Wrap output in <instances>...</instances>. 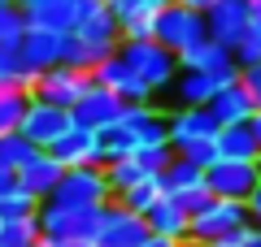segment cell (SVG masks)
<instances>
[{
  "label": "cell",
  "mask_w": 261,
  "mask_h": 247,
  "mask_svg": "<svg viewBox=\"0 0 261 247\" xmlns=\"http://www.w3.org/2000/svg\"><path fill=\"white\" fill-rule=\"evenodd\" d=\"M140 247H187V238H170V234H148Z\"/></svg>",
  "instance_id": "obj_40"
},
{
  "label": "cell",
  "mask_w": 261,
  "mask_h": 247,
  "mask_svg": "<svg viewBox=\"0 0 261 247\" xmlns=\"http://www.w3.org/2000/svg\"><path fill=\"white\" fill-rule=\"evenodd\" d=\"M257 182H261V161H218L205 169V187L218 200H244L248 204Z\"/></svg>",
  "instance_id": "obj_9"
},
{
  "label": "cell",
  "mask_w": 261,
  "mask_h": 247,
  "mask_svg": "<svg viewBox=\"0 0 261 247\" xmlns=\"http://www.w3.org/2000/svg\"><path fill=\"white\" fill-rule=\"evenodd\" d=\"M248 130H252V139H257V152H261V109L248 117Z\"/></svg>",
  "instance_id": "obj_44"
},
{
  "label": "cell",
  "mask_w": 261,
  "mask_h": 247,
  "mask_svg": "<svg viewBox=\"0 0 261 247\" xmlns=\"http://www.w3.org/2000/svg\"><path fill=\"white\" fill-rule=\"evenodd\" d=\"M187 247H196V243H187Z\"/></svg>",
  "instance_id": "obj_51"
},
{
  "label": "cell",
  "mask_w": 261,
  "mask_h": 247,
  "mask_svg": "<svg viewBox=\"0 0 261 247\" xmlns=\"http://www.w3.org/2000/svg\"><path fill=\"white\" fill-rule=\"evenodd\" d=\"M18 5H22V9L31 13V9H35V5H44V0H18Z\"/></svg>",
  "instance_id": "obj_47"
},
{
  "label": "cell",
  "mask_w": 261,
  "mask_h": 247,
  "mask_svg": "<svg viewBox=\"0 0 261 247\" xmlns=\"http://www.w3.org/2000/svg\"><path fill=\"white\" fill-rule=\"evenodd\" d=\"M214 143H218V156H222V161H261L257 139H252L248 121H231V126H218Z\"/></svg>",
  "instance_id": "obj_23"
},
{
  "label": "cell",
  "mask_w": 261,
  "mask_h": 247,
  "mask_svg": "<svg viewBox=\"0 0 261 247\" xmlns=\"http://www.w3.org/2000/svg\"><path fill=\"white\" fill-rule=\"evenodd\" d=\"M144 221H148L152 234H170V238H187V221H192V212L183 208L178 200H170V195H161L157 204H152L148 212H144Z\"/></svg>",
  "instance_id": "obj_25"
},
{
  "label": "cell",
  "mask_w": 261,
  "mask_h": 247,
  "mask_svg": "<svg viewBox=\"0 0 261 247\" xmlns=\"http://www.w3.org/2000/svg\"><path fill=\"white\" fill-rule=\"evenodd\" d=\"M92 82L109 87V91L118 96L122 104H144V100H157V96H152V87H148V82H144L135 70H130V65L122 61L118 52H113V56H105V61H96V70H92Z\"/></svg>",
  "instance_id": "obj_11"
},
{
  "label": "cell",
  "mask_w": 261,
  "mask_h": 247,
  "mask_svg": "<svg viewBox=\"0 0 261 247\" xmlns=\"http://www.w3.org/2000/svg\"><path fill=\"white\" fill-rule=\"evenodd\" d=\"M61 174H65L61 161H53V152L39 147L27 165H18V187L27 195H35V200H48V195L57 191V182H61Z\"/></svg>",
  "instance_id": "obj_19"
},
{
  "label": "cell",
  "mask_w": 261,
  "mask_h": 247,
  "mask_svg": "<svg viewBox=\"0 0 261 247\" xmlns=\"http://www.w3.org/2000/svg\"><path fill=\"white\" fill-rule=\"evenodd\" d=\"M27 26H31V13L22 9L18 0L13 5H0V48H18L27 39Z\"/></svg>",
  "instance_id": "obj_29"
},
{
  "label": "cell",
  "mask_w": 261,
  "mask_h": 247,
  "mask_svg": "<svg viewBox=\"0 0 261 247\" xmlns=\"http://www.w3.org/2000/svg\"><path fill=\"white\" fill-rule=\"evenodd\" d=\"M92 87V70H74V65H53V70L35 74V87L31 91L39 96V100H53L61 104V109H70V104L79 100V96Z\"/></svg>",
  "instance_id": "obj_13"
},
{
  "label": "cell",
  "mask_w": 261,
  "mask_h": 247,
  "mask_svg": "<svg viewBox=\"0 0 261 247\" xmlns=\"http://www.w3.org/2000/svg\"><path fill=\"white\" fill-rule=\"evenodd\" d=\"M39 200L35 195H27L22 187H13V191L0 195V221H18V217H35Z\"/></svg>",
  "instance_id": "obj_34"
},
{
  "label": "cell",
  "mask_w": 261,
  "mask_h": 247,
  "mask_svg": "<svg viewBox=\"0 0 261 247\" xmlns=\"http://www.w3.org/2000/svg\"><path fill=\"white\" fill-rule=\"evenodd\" d=\"M257 234H261V230L248 221V226H240V230H231V234H222L218 243H209V247H257Z\"/></svg>",
  "instance_id": "obj_38"
},
{
  "label": "cell",
  "mask_w": 261,
  "mask_h": 247,
  "mask_svg": "<svg viewBox=\"0 0 261 247\" xmlns=\"http://www.w3.org/2000/svg\"><path fill=\"white\" fill-rule=\"evenodd\" d=\"M148 221L140 217V212H130L126 204L109 200L96 208V238L92 247H140L144 238H148Z\"/></svg>",
  "instance_id": "obj_6"
},
{
  "label": "cell",
  "mask_w": 261,
  "mask_h": 247,
  "mask_svg": "<svg viewBox=\"0 0 261 247\" xmlns=\"http://www.w3.org/2000/svg\"><path fill=\"white\" fill-rule=\"evenodd\" d=\"M240 82H244V87H248L252 104H257V109H261V61H257V65H244V70H240Z\"/></svg>",
  "instance_id": "obj_39"
},
{
  "label": "cell",
  "mask_w": 261,
  "mask_h": 247,
  "mask_svg": "<svg viewBox=\"0 0 261 247\" xmlns=\"http://www.w3.org/2000/svg\"><path fill=\"white\" fill-rule=\"evenodd\" d=\"M231 52H235V61H240V70H244V65H257L261 61V26H248Z\"/></svg>",
  "instance_id": "obj_36"
},
{
  "label": "cell",
  "mask_w": 261,
  "mask_h": 247,
  "mask_svg": "<svg viewBox=\"0 0 261 247\" xmlns=\"http://www.w3.org/2000/svg\"><path fill=\"white\" fill-rule=\"evenodd\" d=\"M118 113H122V100L109 91V87H100V82H92V87L70 104V117H74V126H83V130H105V126H113Z\"/></svg>",
  "instance_id": "obj_15"
},
{
  "label": "cell",
  "mask_w": 261,
  "mask_h": 247,
  "mask_svg": "<svg viewBox=\"0 0 261 247\" xmlns=\"http://www.w3.org/2000/svg\"><path fill=\"white\" fill-rule=\"evenodd\" d=\"M248 217H252V226L261 230V182L252 187V195H248Z\"/></svg>",
  "instance_id": "obj_41"
},
{
  "label": "cell",
  "mask_w": 261,
  "mask_h": 247,
  "mask_svg": "<svg viewBox=\"0 0 261 247\" xmlns=\"http://www.w3.org/2000/svg\"><path fill=\"white\" fill-rule=\"evenodd\" d=\"M205 26H209V39L235 48V44H240V35L252 26L248 0H218V5H209V9H205Z\"/></svg>",
  "instance_id": "obj_16"
},
{
  "label": "cell",
  "mask_w": 261,
  "mask_h": 247,
  "mask_svg": "<svg viewBox=\"0 0 261 247\" xmlns=\"http://www.w3.org/2000/svg\"><path fill=\"white\" fill-rule=\"evenodd\" d=\"M218 135V117L209 104H183V109H166V143L174 152H187L192 143H205Z\"/></svg>",
  "instance_id": "obj_8"
},
{
  "label": "cell",
  "mask_w": 261,
  "mask_h": 247,
  "mask_svg": "<svg viewBox=\"0 0 261 247\" xmlns=\"http://www.w3.org/2000/svg\"><path fill=\"white\" fill-rule=\"evenodd\" d=\"M31 243H39V226H35V217L0 221V247H31Z\"/></svg>",
  "instance_id": "obj_32"
},
{
  "label": "cell",
  "mask_w": 261,
  "mask_h": 247,
  "mask_svg": "<svg viewBox=\"0 0 261 247\" xmlns=\"http://www.w3.org/2000/svg\"><path fill=\"white\" fill-rule=\"evenodd\" d=\"M152 39H157L161 48H170L174 56L192 52L196 44H205V39H209L205 13L187 9V5H178V0H166V5L157 9V18H152Z\"/></svg>",
  "instance_id": "obj_2"
},
{
  "label": "cell",
  "mask_w": 261,
  "mask_h": 247,
  "mask_svg": "<svg viewBox=\"0 0 261 247\" xmlns=\"http://www.w3.org/2000/svg\"><path fill=\"white\" fill-rule=\"evenodd\" d=\"M44 152H53V161H61V169H74V165H105L100 130H83V126H70L61 139H53Z\"/></svg>",
  "instance_id": "obj_14"
},
{
  "label": "cell",
  "mask_w": 261,
  "mask_h": 247,
  "mask_svg": "<svg viewBox=\"0 0 261 247\" xmlns=\"http://www.w3.org/2000/svg\"><path fill=\"white\" fill-rule=\"evenodd\" d=\"M83 9H87V0H44V5H35L31 9V22L35 26H48V30H74L79 26V18H83Z\"/></svg>",
  "instance_id": "obj_24"
},
{
  "label": "cell",
  "mask_w": 261,
  "mask_h": 247,
  "mask_svg": "<svg viewBox=\"0 0 261 247\" xmlns=\"http://www.w3.org/2000/svg\"><path fill=\"white\" fill-rule=\"evenodd\" d=\"M48 200L65 204V208H100V204H109L113 191H109V178H105V165H74V169H65Z\"/></svg>",
  "instance_id": "obj_5"
},
{
  "label": "cell",
  "mask_w": 261,
  "mask_h": 247,
  "mask_svg": "<svg viewBox=\"0 0 261 247\" xmlns=\"http://www.w3.org/2000/svg\"><path fill=\"white\" fill-rule=\"evenodd\" d=\"M161 195H166V187H161V174H152V178H144V182L126 187L122 195H113V200H118V204H126L130 212H140V217H144V212H148L152 204L161 200Z\"/></svg>",
  "instance_id": "obj_28"
},
{
  "label": "cell",
  "mask_w": 261,
  "mask_h": 247,
  "mask_svg": "<svg viewBox=\"0 0 261 247\" xmlns=\"http://www.w3.org/2000/svg\"><path fill=\"white\" fill-rule=\"evenodd\" d=\"M118 56L152 87V96L170 91V82H174V74H178V56L170 52V48H161L157 39H122Z\"/></svg>",
  "instance_id": "obj_3"
},
{
  "label": "cell",
  "mask_w": 261,
  "mask_h": 247,
  "mask_svg": "<svg viewBox=\"0 0 261 247\" xmlns=\"http://www.w3.org/2000/svg\"><path fill=\"white\" fill-rule=\"evenodd\" d=\"M22 61H27L31 74H44L53 65H61V30H48V26H27V39L18 44Z\"/></svg>",
  "instance_id": "obj_18"
},
{
  "label": "cell",
  "mask_w": 261,
  "mask_h": 247,
  "mask_svg": "<svg viewBox=\"0 0 261 247\" xmlns=\"http://www.w3.org/2000/svg\"><path fill=\"white\" fill-rule=\"evenodd\" d=\"M130 156H135L148 174H161V169L174 161V147H170V143H148V147H140V152H130Z\"/></svg>",
  "instance_id": "obj_35"
},
{
  "label": "cell",
  "mask_w": 261,
  "mask_h": 247,
  "mask_svg": "<svg viewBox=\"0 0 261 247\" xmlns=\"http://www.w3.org/2000/svg\"><path fill=\"white\" fill-rule=\"evenodd\" d=\"M122 26V39H152V18L166 0H105Z\"/></svg>",
  "instance_id": "obj_20"
},
{
  "label": "cell",
  "mask_w": 261,
  "mask_h": 247,
  "mask_svg": "<svg viewBox=\"0 0 261 247\" xmlns=\"http://www.w3.org/2000/svg\"><path fill=\"white\" fill-rule=\"evenodd\" d=\"M35 226H39V238H79V243H92L96 238V208H65V204L39 200Z\"/></svg>",
  "instance_id": "obj_7"
},
{
  "label": "cell",
  "mask_w": 261,
  "mask_h": 247,
  "mask_svg": "<svg viewBox=\"0 0 261 247\" xmlns=\"http://www.w3.org/2000/svg\"><path fill=\"white\" fill-rule=\"evenodd\" d=\"M218 87H226L218 74H205V70H183V65H178L174 82H170V100H174V109H183V104H209Z\"/></svg>",
  "instance_id": "obj_21"
},
{
  "label": "cell",
  "mask_w": 261,
  "mask_h": 247,
  "mask_svg": "<svg viewBox=\"0 0 261 247\" xmlns=\"http://www.w3.org/2000/svg\"><path fill=\"white\" fill-rule=\"evenodd\" d=\"M35 152H39V147L31 143L22 130H13V135H0V165H5V169H18V165H27Z\"/></svg>",
  "instance_id": "obj_31"
},
{
  "label": "cell",
  "mask_w": 261,
  "mask_h": 247,
  "mask_svg": "<svg viewBox=\"0 0 261 247\" xmlns=\"http://www.w3.org/2000/svg\"><path fill=\"white\" fill-rule=\"evenodd\" d=\"M74 35L83 39L100 61H105V56H113V52H118V44H122V26H118V18H113V9L105 5V0H87V9H83V18H79Z\"/></svg>",
  "instance_id": "obj_10"
},
{
  "label": "cell",
  "mask_w": 261,
  "mask_h": 247,
  "mask_svg": "<svg viewBox=\"0 0 261 247\" xmlns=\"http://www.w3.org/2000/svg\"><path fill=\"white\" fill-rule=\"evenodd\" d=\"M209 113L218 117V126H231V121H248L252 113H257V104H252L248 87L235 78V82H226V87H218V91H214V100H209Z\"/></svg>",
  "instance_id": "obj_22"
},
{
  "label": "cell",
  "mask_w": 261,
  "mask_h": 247,
  "mask_svg": "<svg viewBox=\"0 0 261 247\" xmlns=\"http://www.w3.org/2000/svg\"><path fill=\"white\" fill-rule=\"evenodd\" d=\"M0 5H13V0H0Z\"/></svg>",
  "instance_id": "obj_49"
},
{
  "label": "cell",
  "mask_w": 261,
  "mask_h": 247,
  "mask_svg": "<svg viewBox=\"0 0 261 247\" xmlns=\"http://www.w3.org/2000/svg\"><path fill=\"white\" fill-rule=\"evenodd\" d=\"M178 156H187L192 165H200V169H209V165H218L222 156H218V143L214 139H205V143H192L187 152H178Z\"/></svg>",
  "instance_id": "obj_37"
},
{
  "label": "cell",
  "mask_w": 261,
  "mask_h": 247,
  "mask_svg": "<svg viewBox=\"0 0 261 247\" xmlns=\"http://www.w3.org/2000/svg\"><path fill=\"white\" fill-rule=\"evenodd\" d=\"M96 61H100V56H96L92 48L74 35V30H65V35H61V65H74V70H96Z\"/></svg>",
  "instance_id": "obj_33"
},
{
  "label": "cell",
  "mask_w": 261,
  "mask_h": 247,
  "mask_svg": "<svg viewBox=\"0 0 261 247\" xmlns=\"http://www.w3.org/2000/svg\"><path fill=\"white\" fill-rule=\"evenodd\" d=\"M44 247H92V243H79V238H44Z\"/></svg>",
  "instance_id": "obj_43"
},
{
  "label": "cell",
  "mask_w": 261,
  "mask_h": 247,
  "mask_svg": "<svg viewBox=\"0 0 261 247\" xmlns=\"http://www.w3.org/2000/svg\"><path fill=\"white\" fill-rule=\"evenodd\" d=\"M248 13H252V26H261V0H248Z\"/></svg>",
  "instance_id": "obj_46"
},
{
  "label": "cell",
  "mask_w": 261,
  "mask_h": 247,
  "mask_svg": "<svg viewBox=\"0 0 261 247\" xmlns=\"http://www.w3.org/2000/svg\"><path fill=\"white\" fill-rule=\"evenodd\" d=\"M70 126H74L70 109H61V104H53V100H39V96H31L27 117H22V126H18V130H22V135H27L35 147H48L53 139H61Z\"/></svg>",
  "instance_id": "obj_12"
},
{
  "label": "cell",
  "mask_w": 261,
  "mask_h": 247,
  "mask_svg": "<svg viewBox=\"0 0 261 247\" xmlns=\"http://www.w3.org/2000/svg\"><path fill=\"white\" fill-rule=\"evenodd\" d=\"M248 221L252 217H248V204H244V200H218V195H209L205 208H196L192 221H187V243L209 247V243H218L222 234L248 226Z\"/></svg>",
  "instance_id": "obj_4"
},
{
  "label": "cell",
  "mask_w": 261,
  "mask_h": 247,
  "mask_svg": "<svg viewBox=\"0 0 261 247\" xmlns=\"http://www.w3.org/2000/svg\"><path fill=\"white\" fill-rule=\"evenodd\" d=\"M31 87L22 82H0V135H13L27 117V104H31Z\"/></svg>",
  "instance_id": "obj_27"
},
{
  "label": "cell",
  "mask_w": 261,
  "mask_h": 247,
  "mask_svg": "<svg viewBox=\"0 0 261 247\" xmlns=\"http://www.w3.org/2000/svg\"><path fill=\"white\" fill-rule=\"evenodd\" d=\"M178 5H187V9H200V13H205L209 5H218V0H178Z\"/></svg>",
  "instance_id": "obj_45"
},
{
  "label": "cell",
  "mask_w": 261,
  "mask_h": 247,
  "mask_svg": "<svg viewBox=\"0 0 261 247\" xmlns=\"http://www.w3.org/2000/svg\"><path fill=\"white\" fill-rule=\"evenodd\" d=\"M257 247H261V234H257Z\"/></svg>",
  "instance_id": "obj_50"
},
{
  "label": "cell",
  "mask_w": 261,
  "mask_h": 247,
  "mask_svg": "<svg viewBox=\"0 0 261 247\" xmlns=\"http://www.w3.org/2000/svg\"><path fill=\"white\" fill-rule=\"evenodd\" d=\"M161 187H166V195L209 191V187H205V169H200V165H192L187 156H178V152H174V161L161 169Z\"/></svg>",
  "instance_id": "obj_26"
},
{
  "label": "cell",
  "mask_w": 261,
  "mask_h": 247,
  "mask_svg": "<svg viewBox=\"0 0 261 247\" xmlns=\"http://www.w3.org/2000/svg\"><path fill=\"white\" fill-rule=\"evenodd\" d=\"M148 143H166V109L157 100L144 104H122L118 121L100 130V147H105V165L122 161V156L140 152Z\"/></svg>",
  "instance_id": "obj_1"
},
{
  "label": "cell",
  "mask_w": 261,
  "mask_h": 247,
  "mask_svg": "<svg viewBox=\"0 0 261 247\" xmlns=\"http://www.w3.org/2000/svg\"><path fill=\"white\" fill-rule=\"evenodd\" d=\"M105 178H109V191L113 195H122L126 187H135V182H144V178H152L148 169H144L135 156H122V161H109L105 165Z\"/></svg>",
  "instance_id": "obj_30"
},
{
  "label": "cell",
  "mask_w": 261,
  "mask_h": 247,
  "mask_svg": "<svg viewBox=\"0 0 261 247\" xmlns=\"http://www.w3.org/2000/svg\"><path fill=\"white\" fill-rule=\"evenodd\" d=\"M13 187H18V169H5V165H0V195L13 191Z\"/></svg>",
  "instance_id": "obj_42"
},
{
  "label": "cell",
  "mask_w": 261,
  "mask_h": 247,
  "mask_svg": "<svg viewBox=\"0 0 261 247\" xmlns=\"http://www.w3.org/2000/svg\"><path fill=\"white\" fill-rule=\"evenodd\" d=\"M31 247H44V238H39V243H31Z\"/></svg>",
  "instance_id": "obj_48"
},
{
  "label": "cell",
  "mask_w": 261,
  "mask_h": 247,
  "mask_svg": "<svg viewBox=\"0 0 261 247\" xmlns=\"http://www.w3.org/2000/svg\"><path fill=\"white\" fill-rule=\"evenodd\" d=\"M178 65L183 70H205V74H218L222 82H235L240 78V61H235V52L226 44H218V39H205V44H196L192 52L178 56Z\"/></svg>",
  "instance_id": "obj_17"
}]
</instances>
